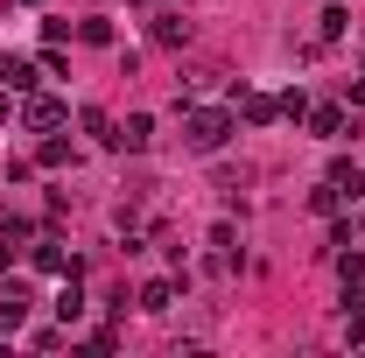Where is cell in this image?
Segmentation results:
<instances>
[{
    "label": "cell",
    "mask_w": 365,
    "mask_h": 358,
    "mask_svg": "<svg viewBox=\"0 0 365 358\" xmlns=\"http://www.w3.org/2000/svg\"><path fill=\"white\" fill-rule=\"evenodd\" d=\"M148 140H155V120H148V113H127V127L113 134V148H127V155H140Z\"/></svg>",
    "instance_id": "3957f363"
},
{
    "label": "cell",
    "mask_w": 365,
    "mask_h": 358,
    "mask_svg": "<svg viewBox=\"0 0 365 358\" xmlns=\"http://www.w3.org/2000/svg\"><path fill=\"white\" fill-rule=\"evenodd\" d=\"M0 85H7V91H29V85H36V71H29L21 56H0Z\"/></svg>",
    "instance_id": "52a82bcc"
},
{
    "label": "cell",
    "mask_w": 365,
    "mask_h": 358,
    "mask_svg": "<svg viewBox=\"0 0 365 358\" xmlns=\"http://www.w3.org/2000/svg\"><path fill=\"white\" fill-rule=\"evenodd\" d=\"M169 302H176V281H148V288H140V310L148 316H162Z\"/></svg>",
    "instance_id": "5b68a950"
},
{
    "label": "cell",
    "mask_w": 365,
    "mask_h": 358,
    "mask_svg": "<svg viewBox=\"0 0 365 358\" xmlns=\"http://www.w3.org/2000/svg\"><path fill=\"white\" fill-rule=\"evenodd\" d=\"M7 267H14V246H0V274H7Z\"/></svg>",
    "instance_id": "5bb4252c"
},
{
    "label": "cell",
    "mask_w": 365,
    "mask_h": 358,
    "mask_svg": "<svg viewBox=\"0 0 365 358\" xmlns=\"http://www.w3.org/2000/svg\"><path fill=\"white\" fill-rule=\"evenodd\" d=\"M317 134H323V140L344 134V113H337V106H323V113H317Z\"/></svg>",
    "instance_id": "8fae6325"
},
{
    "label": "cell",
    "mask_w": 365,
    "mask_h": 358,
    "mask_svg": "<svg viewBox=\"0 0 365 358\" xmlns=\"http://www.w3.org/2000/svg\"><path fill=\"white\" fill-rule=\"evenodd\" d=\"M56 316H63V323H78V316H85V295H78V274L63 281V295H56Z\"/></svg>",
    "instance_id": "30bf717a"
},
{
    "label": "cell",
    "mask_w": 365,
    "mask_h": 358,
    "mask_svg": "<svg viewBox=\"0 0 365 358\" xmlns=\"http://www.w3.org/2000/svg\"><path fill=\"white\" fill-rule=\"evenodd\" d=\"M29 310H36V295H29L21 281H7V288H0V330H21Z\"/></svg>",
    "instance_id": "7a4b0ae2"
},
{
    "label": "cell",
    "mask_w": 365,
    "mask_h": 358,
    "mask_svg": "<svg viewBox=\"0 0 365 358\" xmlns=\"http://www.w3.org/2000/svg\"><path fill=\"white\" fill-rule=\"evenodd\" d=\"M225 134H232V113H190V120H182V140H190L197 155H218Z\"/></svg>",
    "instance_id": "6da1fadb"
},
{
    "label": "cell",
    "mask_w": 365,
    "mask_h": 358,
    "mask_svg": "<svg viewBox=\"0 0 365 358\" xmlns=\"http://www.w3.org/2000/svg\"><path fill=\"white\" fill-rule=\"evenodd\" d=\"M0 127H7V85H0Z\"/></svg>",
    "instance_id": "9a60e30c"
},
{
    "label": "cell",
    "mask_w": 365,
    "mask_h": 358,
    "mask_svg": "<svg viewBox=\"0 0 365 358\" xmlns=\"http://www.w3.org/2000/svg\"><path fill=\"white\" fill-rule=\"evenodd\" d=\"M239 106H246V120H253V127H267L274 113H281V106H274L267 91H239Z\"/></svg>",
    "instance_id": "8992f818"
},
{
    "label": "cell",
    "mask_w": 365,
    "mask_h": 358,
    "mask_svg": "<svg viewBox=\"0 0 365 358\" xmlns=\"http://www.w3.org/2000/svg\"><path fill=\"white\" fill-rule=\"evenodd\" d=\"M359 232H365V211H359Z\"/></svg>",
    "instance_id": "2e32d148"
},
{
    "label": "cell",
    "mask_w": 365,
    "mask_h": 358,
    "mask_svg": "<svg viewBox=\"0 0 365 358\" xmlns=\"http://www.w3.org/2000/svg\"><path fill=\"white\" fill-rule=\"evenodd\" d=\"M155 43H190V21H182V14H155Z\"/></svg>",
    "instance_id": "ba28073f"
},
{
    "label": "cell",
    "mask_w": 365,
    "mask_h": 358,
    "mask_svg": "<svg viewBox=\"0 0 365 358\" xmlns=\"http://www.w3.org/2000/svg\"><path fill=\"white\" fill-rule=\"evenodd\" d=\"M337 274H344V281H365V253H351V246H344V253H337Z\"/></svg>",
    "instance_id": "7c38bea8"
},
{
    "label": "cell",
    "mask_w": 365,
    "mask_h": 358,
    "mask_svg": "<svg viewBox=\"0 0 365 358\" xmlns=\"http://www.w3.org/2000/svg\"><path fill=\"white\" fill-rule=\"evenodd\" d=\"M21 120L43 134V127H56V120H63V106H56V98H29V106H21Z\"/></svg>",
    "instance_id": "277c9868"
},
{
    "label": "cell",
    "mask_w": 365,
    "mask_h": 358,
    "mask_svg": "<svg viewBox=\"0 0 365 358\" xmlns=\"http://www.w3.org/2000/svg\"><path fill=\"white\" fill-rule=\"evenodd\" d=\"M337 204H344V190H337V183L309 190V211H317V218H337Z\"/></svg>",
    "instance_id": "9c48e42d"
},
{
    "label": "cell",
    "mask_w": 365,
    "mask_h": 358,
    "mask_svg": "<svg viewBox=\"0 0 365 358\" xmlns=\"http://www.w3.org/2000/svg\"><path fill=\"white\" fill-rule=\"evenodd\" d=\"M344 21H351L344 7H323V43H337V36H344Z\"/></svg>",
    "instance_id": "4fadbf2b"
}]
</instances>
